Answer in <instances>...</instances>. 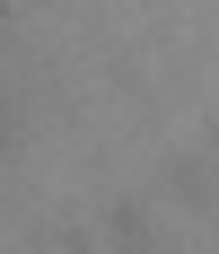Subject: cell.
Listing matches in <instances>:
<instances>
[]
</instances>
